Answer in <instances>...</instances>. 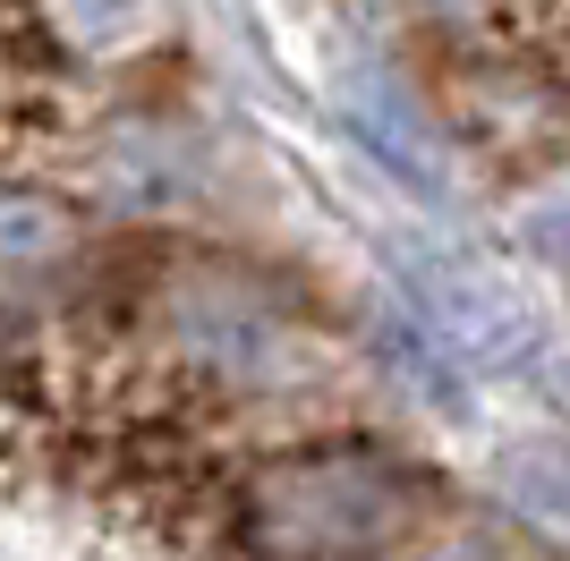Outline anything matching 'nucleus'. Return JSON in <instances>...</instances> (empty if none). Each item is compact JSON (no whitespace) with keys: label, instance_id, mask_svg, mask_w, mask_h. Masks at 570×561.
Instances as JSON below:
<instances>
[{"label":"nucleus","instance_id":"1","mask_svg":"<svg viewBox=\"0 0 570 561\" xmlns=\"http://www.w3.org/2000/svg\"><path fill=\"white\" fill-rule=\"evenodd\" d=\"M401 519H409L401 468L366 460V451L289 460L256 485V528L289 561H366L401 537Z\"/></svg>","mask_w":570,"mask_h":561},{"label":"nucleus","instance_id":"2","mask_svg":"<svg viewBox=\"0 0 570 561\" xmlns=\"http://www.w3.org/2000/svg\"><path fill=\"white\" fill-rule=\"evenodd\" d=\"M409 298H417V332L443 357H460V366H511V357H528V306L494 273H476V264L417 256L409 264Z\"/></svg>","mask_w":570,"mask_h":561},{"label":"nucleus","instance_id":"3","mask_svg":"<svg viewBox=\"0 0 570 561\" xmlns=\"http://www.w3.org/2000/svg\"><path fill=\"white\" fill-rule=\"evenodd\" d=\"M179 332H188V350L205 366L238 374V383H264L282 366V324L247 289H230V280H188L179 289Z\"/></svg>","mask_w":570,"mask_h":561},{"label":"nucleus","instance_id":"4","mask_svg":"<svg viewBox=\"0 0 570 561\" xmlns=\"http://www.w3.org/2000/svg\"><path fill=\"white\" fill-rule=\"evenodd\" d=\"M341 102H350V128H357L366 154H383V163L401 170V179H417V187H443V154H434L426 111H417V94H409L401 77L357 69L350 86H341Z\"/></svg>","mask_w":570,"mask_h":561},{"label":"nucleus","instance_id":"5","mask_svg":"<svg viewBox=\"0 0 570 561\" xmlns=\"http://www.w3.org/2000/svg\"><path fill=\"white\" fill-rule=\"evenodd\" d=\"M502 485H511V502L520 511H537L546 528H562L570 537V443H511L502 451Z\"/></svg>","mask_w":570,"mask_h":561},{"label":"nucleus","instance_id":"6","mask_svg":"<svg viewBox=\"0 0 570 561\" xmlns=\"http://www.w3.org/2000/svg\"><path fill=\"white\" fill-rule=\"evenodd\" d=\"M69 247V222L43 205V196H18V187H0V264H43Z\"/></svg>","mask_w":570,"mask_h":561},{"label":"nucleus","instance_id":"7","mask_svg":"<svg viewBox=\"0 0 570 561\" xmlns=\"http://www.w3.org/2000/svg\"><path fill=\"white\" fill-rule=\"evenodd\" d=\"M528 247H537L546 264H562V273H570V187H562V196H546V205L528 213Z\"/></svg>","mask_w":570,"mask_h":561}]
</instances>
